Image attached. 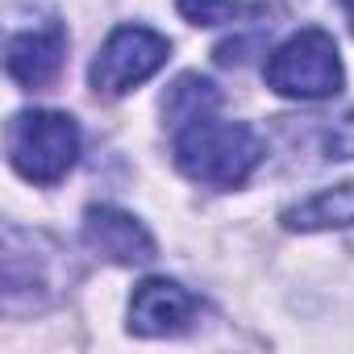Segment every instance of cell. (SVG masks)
<instances>
[{"mask_svg": "<svg viewBox=\"0 0 354 354\" xmlns=\"http://www.w3.org/2000/svg\"><path fill=\"white\" fill-rule=\"evenodd\" d=\"M263 138L242 125V121H221V117H192L180 121L175 133V162L188 180L209 184V188H238L250 180V171L263 162Z\"/></svg>", "mask_w": 354, "mask_h": 354, "instance_id": "cell-1", "label": "cell"}, {"mask_svg": "<svg viewBox=\"0 0 354 354\" xmlns=\"http://www.w3.org/2000/svg\"><path fill=\"white\" fill-rule=\"evenodd\" d=\"M80 158V125L55 109L17 113L9 125V162L30 184H59Z\"/></svg>", "mask_w": 354, "mask_h": 354, "instance_id": "cell-2", "label": "cell"}, {"mask_svg": "<svg viewBox=\"0 0 354 354\" xmlns=\"http://www.w3.org/2000/svg\"><path fill=\"white\" fill-rule=\"evenodd\" d=\"M267 88L292 100H325L342 92V59L337 42L325 30H300L283 46L271 50L267 67Z\"/></svg>", "mask_w": 354, "mask_h": 354, "instance_id": "cell-3", "label": "cell"}, {"mask_svg": "<svg viewBox=\"0 0 354 354\" xmlns=\"http://www.w3.org/2000/svg\"><path fill=\"white\" fill-rule=\"evenodd\" d=\"M171 59V42L146 26H121L109 34L100 55L92 59V88L100 96H125L142 80H150Z\"/></svg>", "mask_w": 354, "mask_h": 354, "instance_id": "cell-4", "label": "cell"}, {"mask_svg": "<svg viewBox=\"0 0 354 354\" xmlns=\"http://www.w3.org/2000/svg\"><path fill=\"white\" fill-rule=\"evenodd\" d=\"M196 317L201 300L171 279H142L129 296V333L138 337H175L192 329Z\"/></svg>", "mask_w": 354, "mask_h": 354, "instance_id": "cell-5", "label": "cell"}, {"mask_svg": "<svg viewBox=\"0 0 354 354\" xmlns=\"http://www.w3.org/2000/svg\"><path fill=\"white\" fill-rule=\"evenodd\" d=\"M84 246L117 267H138V263H150L154 259V238L150 230L125 213V209H113V205H92L84 213Z\"/></svg>", "mask_w": 354, "mask_h": 354, "instance_id": "cell-6", "label": "cell"}, {"mask_svg": "<svg viewBox=\"0 0 354 354\" xmlns=\"http://www.w3.org/2000/svg\"><path fill=\"white\" fill-rule=\"evenodd\" d=\"M63 55H67V30L59 21H46L38 30H26V34L9 38L5 67L21 88H46L63 71Z\"/></svg>", "mask_w": 354, "mask_h": 354, "instance_id": "cell-7", "label": "cell"}, {"mask_svg": "<svg viewBox=\"0 0 354 354\" xmlns=\"http://www.w3.org/2000/svg\"><path fill=\"white\" fill-rule=\"evenodd\" d=\"M283 225L288 230H300V234L354 225V180L350 184H337V188H325V192H313L300 205L283 209Z\"/></svg>", "mask_w": 354, "mask_h": 354, "instance_id": "cell-8", "label": "cell"}, {"mask_svg": "<svg viewBox=\"0 0 354 354\" xmlns=\"http://www.w3.org/2000/svg\"><path fill=\"white\" fill-rule=\"evenodd\" d=\"M180 13L192 26H230L238 17H263L267 5H242V0H180Z\"/></svg>", "mask_w": 354, "mask_h": 354, "instance_id": "cell-9", "label": "cell"}, {"mask_svg": "<svg viewBox=\"0 0 354 354\" xmlns=\"http://www.w3.org/2000/svg\"><path fill=\"white\" fill-rule=\"evenodd\" d=\"M213 104H217V92H213V84L201 80V75H184L180 84L171 88V96H167V113H171L175 121H192V117L209 113Z\"/></svg>", "mask_w": 354, "mask_h": 354, "instance_id": "cell-10", "label": "cell"}, {"mask_svg": "<svg viewBox=\"0 0 354 354\" xmlns=\"http://www.w3.org/2000/svg\"><path fill=\"white\" fill-rule=\"evenodd\" d=\"M325 150H329V158H354V109L342 113L325 129Z\"/></svg>", "mask_w": 354, "mask_h": 354, "instance_id": "cell-11", "label": "cell"}, {"mask_svg": "<svg viewBox=\"0 0 354 354\" xmlns=\"http://www.w3.org/2000/svg\"><path fill=\"white\" fill-rule=\"evenodd\" d=\"M342 5V13H346V21H350V30H354V0H337Z\"/></svg>", "mask_w": 354, "mask_h": 354, "instance_id": "cell-12", "label": "cell"}]
</instances>
